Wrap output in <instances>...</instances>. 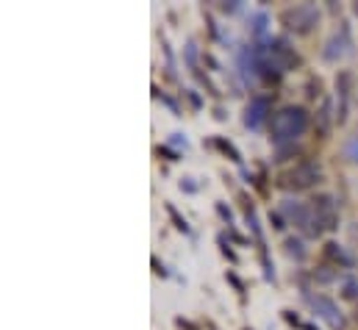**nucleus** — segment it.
<instances>
[{
    "label": "nucleus",
    "mask_w": 358,
    "mask_h": 330,
    "mask_svg": "<svg viewBox=\"0 0 358 330\" xmlns=\"http://www.w3.org/2000/svg\"><path fill=\"white\" fill-rule=\"evenodd\" d=\"M267 97H253L250 100V106H248V111H245V125L248 128H259L262 122H264V117H267Z\"/></svg>",
    "instance_id": "0eeeda50"
},
{
    "label": "nucleus",
    "mask_w": 358,
    "mask_h": 330,
    "mask_svg": "<svg viewBox=\"0 0 358 330\" xmlns=\"http://www.w3.org/2000/svg\"><path fill=\"white\" fill-rule=\"evenodd\" d=\"M311 208L320 217V222H322L325 231H336L339 228V214H336V203H334L331 194H320L317 200H311Z\"/></svg>",
    "instance_id": "39448f33"
},
{
    "label": "nucleus",
    "mask_w": 358,
    "mask_h": 330,
    "mask_svg": "<svg viewBox=\"0 0 358 330\" xmlns=\"http://www.w3.org/2000/svg\"><path fill=\"white\" fill-rule=\"evenodd\" d=\"M280 20H283V25H286L289 31H294V34H308V31L320 22V11H317V6H311V3H300V6H294V8H286V11L280 14Z\"/></svg>",
    "instance_id": "f03ea898"
},
{
    "label": "nucleus",
    "mask_w": 358,
    "mask_h": 330,
    "mask_svg": "<svg viewBox=\"0 0 358 330\" xmlns=\"http://www.w3.org/2000/svg\"><path fill=\"white\" fill-rule=\"evenodd\" d=\"M314 180H320V166L311 164V162H303V164L294 166L283 178V186H289V189H308Z\"/></svg>",
    "instance_id": "20e7f679"
},
{
    "label": "nucleus",
    "mask_w": 358,
    "mask_h": 330,
    "mask_svg": "<svg viewBox=\"0 0 358 330\" xmlns=\"http://www.w3.org/2000/svg\"><path fill=\"white\" fill-rule=\"evenodd\" d=\"M345 156H348L353 164H358V136H350V139H348V145H345Z\"/></svg>",
    "instance_id": "f8f14e48"
},
{
    "label": "nucleus",
    "mask_w": 358,
    "mask_h": 330,
    "mask_svg": "<svg viewBox=\"0 0 358 330\" xmlns=\"http://www.w3.org/2000/svg\"><path fill=\"white\" fill-rule=\"evenodd\" d=\"M353 11H356V14H358V3H356V6H353Z\"/></svg>",
    "instance_id": "dca6fc26"
},
{
    "label": "nucleus",
    "mask_w": 358,
    "mask_h": 330,
    "mask_svg": "<svg viewBox=\"0 0 358 330\" xmlns=\"http://www.w3.org/2000/svg\"><path fill=\"white\" fill-rule=\"evenodd\" d=\"M308 128V114L300 106H286L272 117V139L280 142H294L297 136H303Z\"/></svg>",
    "instance_id": "f257e3e1"
},
{
    "label": "nucleus",
    "mask_w": 358,
    "mask_h": 330,
    "mask_svg": "<svg viewBox=\"0 0 358 330\" xmlns=\"http://www.w3.org/2000/svg\"><path fill=\"white\" fill-rule=\"evenodd\" d=\"M320 122H322V131H328V122H331V106L325 103L322 111H320Z\"/></svg>",
    "instance_id": "4468645a"
},
{
    "label": "nucleus",
    "mask_w": 358,
    "mask_h": 330,
    "mask_svg": "<svg viewBox=\"0 0 358 330\" xmlns=\"http://www.w3.org/2000/svg\"><path fill=\"white\" fill-rule=\"evenodd\" d=\"M328 255H331V258H336V261H342V264H350V258H348V255L339 250V245H334V242L328 245Z\"/></svg>",
    "instance_id": "ddd939ff"
},
{
    "label": "nucleus",
    "mask_w": 358,
    "mask_h": 330,
    "mask_svg": "<svg viewBox=\"0 0 358 330\" xmlns=\"http://www.w3.org/2000/svg\"><path fill=\"white\" fill-rule=\"evenodd\" d=\"M272 228H275V231H280V228H283V225H280V217H272Z\"/></svg>",
    "instance_id": "2eb2a0df"
},
{
    "label": "nucleus",
    "mask_w": 358,
    "mask_h": 330,
    "mask_svg": "<svg viewBox=\"0 0 358 330\" xmlns=\"http://www.w3.org/2000/svg\"><path fill=\"white\" fill-rule=\"evenodd\" d=\"M350 73H339L336 78V92H339V122H345V114H348V100H350Z\"/></svg>",
    "instance_id": "6e6552de"
},
{
    "label": "nucleus",
    "mask_w": 358,
    "mask_h": 330,
    "mask_svg": "<svg viewBox=\"0 0 358 330\" xmlns=\"http://www.w3.org/2000/svg\"><path fill=\"white\" fill-rule=\"evenodd\" d=\"M342 297H345V300H358V280L356 278H348V280L342 283Z\"/></svg>",
    "instance_id": "9d476101"
},
{
    "label": "nucleus",
    "mask_w": 358,
    "mask_h": 330,
    "mask_svg": "<svg viewBox=\"0 0 358 330\" xmlns=\"http://www.w3.org/2000/svg\"><path fill=\"white\" fill-rule=\"evenodd\" d=\"M356 320H358V314H356Z\"/></svg>",
    "instance_id": "f3484780"
},
{
    "label": "nucleus",
    "mask_w": 358,
    "mask_h": 330,
    "mask_svg": "<svg viewBox=\"0 0 358 330\" xmlns=\"http://www.w3.org/2000/svg\"><path fill=\"white\" fill-rule=\"evenodd\" d=\"M286 252H289V255H294L297 261H303V258H306V250H303V242H300V239H286Z\"/></svg>",
    "instance_id": "9b49d317"
},
{
    "label": "nucleus",
    "mask_w": 358,
    "mask_h": 330,
    "mask_svg": "<svg viewBox=\"0 0 358 330\" xmlns=\"http://www.w3.org/2000/svg\"><path fill=\"white\" fill-rule=\"evenodd\" d=\"M350 48H353V42H350V31L342 28V34H336V36L328 39V45H325V59H328V62H339L342 56L350 53Z\"/></svg>",
    "instance_id": "423d86ee"
},
{
    "label": "nucleus",
    "mask_w": 358,
    "mask_h": 330,
    "mask_svg": "<svg viewBox=\"0 0 358 330\" xmlns=\"http://www.w3.org/2000/svg\"><path fill=\"white\" fill-rule=\"evenodd\" d=\"M280 211L300 228L303 222H306V214H308V206H303V203H294V200H283V206H280Z\"/></svg>",
    "instance_id": "1a4fd4ad"
},
{
    "label": "nucleus",
    "mask_w": 358,
    "mask_h": 330,
    "mask_svg": "<svg viewBox=\"0 0 358 330\" xmlns=\"http://www.w3.org/2000/svg\"><path fill=\"white\" fill-rule=\"evenodd\" d=\"M311 308H314V314H317L320 320H325L334 330L345 328V317L339 314V308H336V303H334L331 297H322V294L311 297Z\"/></svg>",
    "instance_id": "7ed1b4c3"
}]
</instances>
